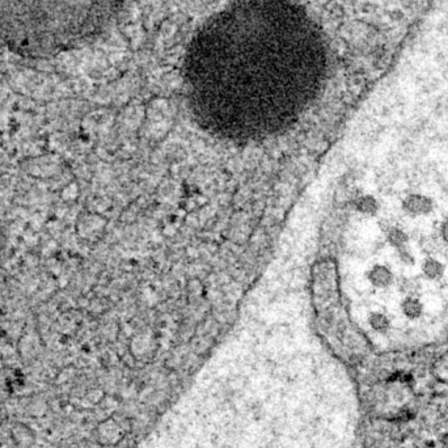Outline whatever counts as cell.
Listing matches in <instances>:
<instances>
[{"label": "cell", "instance_id": "cell-5", "mask_svg": "<svg viewBox=\"0 0 448 448\" xmlns=\"http://www.w3.org/2000/svg\"><path fill=\"white\" fill-rule=\"evenodd\" d=\"M354 210L365 217H376L380 212V204L375 197L371 194L355 196L351 199Z\"/></svg>", "mask_w": 448, "mask_h": 448}, {"label": "cell", "instance_id": "cell-1", "mask_svg": "<svg viewBox=\"0 0 448 448\" xmlns=\"http://www.w3.org/2000/svg\"><path fill=\"white\" fill-rule=\"evenodd\" d=\"M326 67L318 25L293 0H237L197 31L184 59L197 112L223 130L245 134L299 115Z\"/></svg>", "mask_w": 448, "mask_h": 448}, {"label": "cell", "instance_id": "cell-12", "mask_svg": "<svg viewBox=\"0 0 448 448\" xmlns=\"http://www.w3.org/2000/svg\"><path fill=\"white\" fill-rule=\"evenodd\" d=\"M443 241L438 240V239H434V237H426L424 241H422V248H424V252L427 253V256H435L437 253H439L440 246ZM444 244V243H443Z\"/></svg>", "mask_w": 448, "mask_h": 448}, {"label": "cell", "instance_id": "cell-4", "mask_svg": "<svg viewBox=\"0 0 448 448\" xmlns=\"http://www.w3.org/2000/svg\"><path fill=\"white\" fill-rule=\"evenodd\" d=\"M366 279L375 288H388L395 282V274L387 265L376 264L366 271Z\"/></svg>", "mask_w": 448, "mask_h": 448}, {"label": "cell", "instance_id": "cell-7", "mask_svg": "<svg viewBox=\"0 0 448 448\" xmlns=\"http://www.w3.org/2000/svg\"><path fill=\"white\" fill-rule=\"evenodd\" d=\"M422 276L429 281H439L440 278L444 277L446 266L444 264L437 259L435 256H427L422 262Z\"/></svg>", "mask_w": 448, "mask_h": 448}, {"label": "cell", "instance_id": "cell-9", "mask_svg": "<svg viewBox=\"0 0 448 448\" xmlns=\"http://www.w3.org/2000/svg\"><path fill=\"white\" fill-rule=\"evenodd\" d=\"M385 234V240L387 243L391 245L392 248L399 249L405 246L409 243V236L407 232L402 229H400L397 226H391L384 231Z\"/></svg>", "mask_w": 448, "mask_h": 448}, {"label": "cell", "instance_id": "cell-3", "mask_svg": "<svg viewBox=\"0 0 448 448\" xmlns=\"http://www.w3.org/2000/svg\"><path fill=\"white\" fill-rule=\"evenodd\" d=\"M401 209L412 218L427 217L434 212V201L430 197L421 193H412L404 198Z\"/></svg>", "mask_w": 448, "mask_h": 448}, {"label": "cell", "instance_id": "cell-11", "mask_svg": "<svg viewBox=\"0 0 448 448\" xmlns=\"http://www.w3.org/2000/svg\"><path fill=\"white\" fill-rule=\"evenodd\" d=\"M396 254H397L399 260L404 265H407V266H415L416 265V257H415V254L410 251V248L407 245L396 249Z\"/></svg>", "mask_w": 448, "mask_h": 448}, {"label": "cell", "instance_id": "cell-14", "mask_svg": "<svg viewBox=\"0 0 448 448\" xmlns=\"http://www.w3.org/2000/svg\"><path fill=\"white\" fill-rule=\"evenodd\" d=\"M6 243H7V240H6V232H4V229H3L1 224H0V260H1V257H3L4 249H6Z\"/></svg>", "mask_w": 448, "mask_h": 448}, {"label": "cell", "instance_id": "cell-8", "mask_svg": "<svg viewBox=\"0 0 448 448\" xmlns=\"http://www.w3.org/2000/svg\"><path fill=\"white\" fill-rule=\"evenodd\" d=\"M367 324L376 334H387L391 330V318L380 311H374L368 315Z\"/></svg>", "mask_w": 448, "mask_h": 448}, {"label": "cell", "instance_id": "cell-6", "mask_svg": "<svg viewBox=\"0 0 448 448\" xmlns=\"http://www.w3.org/2000/svg\"><path fill=\"white\" fill-rule=\"evenodd\" d=\"M400 308L402 315L410 321H416L424 315V303L420 299V296H404Z\"/></svg>", "mask_w": 448, "mask_h": 448}, {"label": "cell", "instance_id": "cell-13", "mask_svg": "<svg viewBox=\"0 0 448 448\" xmlns=\"http://www.w3.org/2000/svg\"><path fill=\"white\" fill-rule=\"evenodd\" d=\"M439 237L444 244L448 245V217L440 224Z\"/></svg>", "mask_w": 448, "mask_h": 448}, {"label": "cell", "instance_id": "cell-2", "mask_svg": "<svg viewBox=\"0 0 448 448\" xmlns=\"http://www.w3.org/2000/svg\"><path fill=\"white\" fill-rule=\"evenodd\" d=\"M123 0H0V48L19 57L50 58L105 32Z\"/></svg>", "mask_w": 448, "mask_h": 448}, {"label": "cell", "instance_id": "cell-10", "mask_svg": "<svg viewBox=\"0 0 448 448\" xmlns=\"http://www.w3.org/2000/svg\"><path fill=\"white\" fill-rule=\"evenodd\" d=\"M397 287L404 296H420L422 291V282L418 277H404L400 279Z\"/></svg>", "mask_w": 448, "mask_h": 448}]
</instances>
